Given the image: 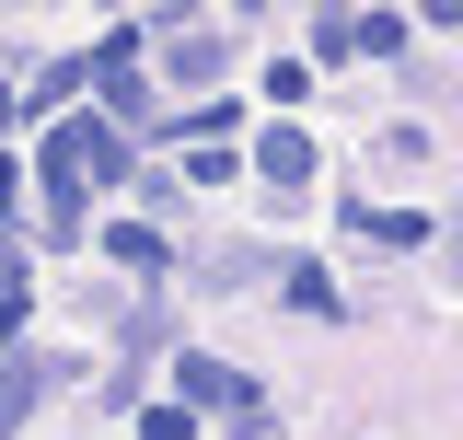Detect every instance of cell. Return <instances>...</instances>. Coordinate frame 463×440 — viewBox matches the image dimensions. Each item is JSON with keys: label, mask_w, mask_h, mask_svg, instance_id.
I'll return each mask as SVG.
<instances>
[{"label": "cell", "mask_w": 463, "mask_h": 440, "mask_svg": "<svg viewBox=\"0 0 463 440\" xmlns=\"http://www.w3.org/2000/svg\"><path fill=\"white\" fill-rule=\"evenodd\" d=\"M139 174V139L116 128V116H70V128H47V186H128Z\"/></svg>", "instance_id": "obj_1"}, {"label": "cell", "mask_w": 463, "mask_h": 440, "mask_svg": "<svg viewBox=\"0 0 463 440\" xmlns=\"http://www.w3.org/2000/svg\"><path fill=\"white\" fill-rule=\"evenodd\" d=\"M174 406H232V417H255V371H232L221 348H185V359H174Z\"/></svg>", "instance_id": "obj_2"}, {"label": "cell", "mask_w": 463, "mask_h": 440, "mask_svg": "<svg viewBox=\"0 0 463 440\" xmlns=\"http://www.w3.org/2000/svg\"><path fill=\"white\" fill-rule=\"evenodd\" d=\"M313 163H325V151H313V128H301V116H279V128H255V174H267L279 197H301V186H313Z\"/></svg>", "instance_id": "obj_3"}, {"label": "cell", "mask_w": 463, "mask_h": 440, "mask_svg": "<svg viewBox=\"0 0 463 440\" xmlns=\"http://www.w3.org/2000/svg\"><path fill=\"white\" fill-rule=\"evenodd\" d=\"M163 70H174V81H185V93H209V81H221V70H232V47H221V35H197V24H185V35H174V47H163Z\"/></svg>", "instance_id": "obj_4"}, {"label": "cell", "mask_w": 463, "mask_h": 440, "mask_svg": "<svg viewBox=\"0 0 463 440\" xmlns=\"http://www.w3.org/2000/svg\"><path fill=\"white\" fill-rule=\"evenodd\" d=\"M35 406H47V359H0V440L24 429Z\"/></svg>", "instance_id": "obj_5"}, {"label": "cell", "mask_w": 463, "mask_h": 440, "mask_svg": "<svg viewBox=\"0 0 463 440\" xmlns=\"http://www.w3.org/2000/svg\"><path fill=\"white\" fill-rule=\"evenodd\" d=\"M347 232L383 244V255H417V244H429V220H417V209H347Z\"/></svg>", "instance_id": "obj_6"}, {"label": "cell", "mask_w": 463, "mask_h": 440, "mask_svg": "<svg viewBox=\"0 0 463 440\" xmlns=\"http://www.w3.org/2000/svg\"><path fill=\"white\" fill-rule=\"evenodd\" d=\"M405 35H417L405 12H359V24H347V58H405Z\"/></svg>", "instance_id": "obj_7"}, {"label": "cell", "mask_w": 463, "mask_h": 440, "mask_svg": "<svg viewBox=\"0 0 463 440\" xmlns=\"http://www.w3.org/2000/svg\"><path fill=\"white\" fill-rule=\"evenodd\" d=\"M279 290H289V313H325V325H336V278H325V267H289Z\"/></svg>", "instance_id": "obj_8"}, {"label": "cell", "mask_w": 463, "mask_h": 440, "mask_svg": "<svg viewBox=\"0 0 463 440\" xmlns=\"http://www.w3.org/2000/svg\"><path fill=\"white\" fill-rule=\"evenodd\" d=\"M81 81H93V47H81V58H47V81H35V116H47V105H70Z\"/></svg>", "instance_id": "obj_9"}, {"label": "cell", "mask_w": 463, "mask_h": 440, "mask_svg": "<svg viewBox=\"0 0 463 440\" xmlns=\"http://www.w3.org/2000/svg\"><path fill=\"white\" fill-rule=\"evenodd\" d=\"M105 244H116V255H128V267H163V255H174V244H163V232H151V220H128V232H105Z\"/></svg>", "instance_id": "obj_10"}, {"label": "cell", "mask_w": 463, "mask_h": 440, "mask_svg": "<svg viewBox=\"0 0 463 440\" xmlns=\"http://www.w3.org/2000/svg\"><path fill=\"white\" fill-rule=\"evenodd\" d=\"M197 429V406H139V440H185Z\"/></svg>", "instance_id": "obj_11"}, {"label": "cell", "mask_w": 463, "mask_h": 440, "mask_svg": "<svg viewBox=\"0 0 463 440\" xmlns=\"http://www.w3.org/2000/svg\"><path fill=\"white\" fill-rule=\"evenodd\" d=\"M0 116H12V93H0Z\"/></svg>", "instance_id": "obj_12"}]
</instances>
